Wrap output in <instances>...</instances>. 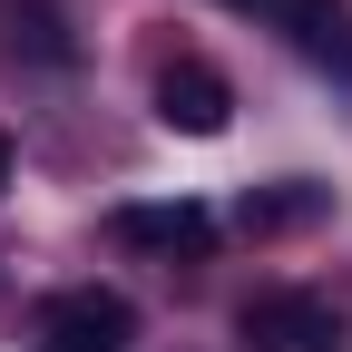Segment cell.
Returning a JSON list of instances; mask_svg holds the SVG:
<instances>
[{
	"label": "cell",
	"mask_w": 352,
	"mask_h": 352,
	"mask_svg": "<svg viewBox=\"0 0 352 352\" xmlns=\"http://www.w3.org/2000/svg\"><path fill=\"white\" fill-rule=\"evenodd\" d=\"M314 215H323V186L284 176V186H254V196L235 206V226H245V235H294V226H314Z\"/></svg>",
	"instance_id": "cell-6"
},
{
	"label": "cell",
	"mask_w": 352,
	"mask_h": 352,
	"mask_svg": "<svg viewBox=\"0 0 352 352\" xmlns=\"http://www.w3.org/2000/svg\"><path fill=\"white\" fill-rule=\"evenodd\" d=\"M235 333H245L254 352H342V314H333L323 294H294V284H274V294H245Z\"/></svg>",
	"instance_id": "cell-2"
},
{
	"label": "cell",
	"mask_w": 352,
	"mask_h": 352,
	"mask_svg": "<svg viewBox=\"0 0 352 352\" xmlns=\"http://www.w3.org/2000/svg\"><path fill=\"white\" fill-rule=\"evenodd\" d=\"M10 166H20V157H10V138H0V196H10Z\"/></svg>",
	"instance_id": "cell-8"
},
{
	"label": "cell",
	"mask_w": 352,
	"mask_h": 352,
	"mask_svg": "<svg viewBox=\"0 0 352 352\" xmlns=\"http://www.w3.org/2000/svg\"><path fill=\"white\" fill-rule=\"evenodd\" d=\"M226 10H264V0H226Z\"/></svg>",
	"instance_id": "cell-9"
},
{
	"label": "cell",
	"mask_w": 352,
	"mask_h": 352,
	"mask_svg": "<svg viewBox=\"0 0 352 352\" xmlns=\"http://www.w3.org/2000/svg\"><path fill=\"white\" fill-rule=\"evenodd\" d=\"M157 118L176 127V138H226L235 127V78L215 59H196V50H176L157 69Z\"/></svg>",
	"instance_id": "cell-3"
},
{
	"label": "cell",
	"mask_w": 352,
	"mask_h": 352,
	"mask_svg": "<svg viewBox=\"0 0 352 352\" xmlns=\"http://www.w3.org/2000/svg\"><path fill=\"white\" fill-rule=\"evenodd\" d=\"M284 30H294L303 59L352 69V0H284Z\"/></svg>",
	"instance_id": "cell-5"
},
{
	"label": "cell",
	"mask_w": 352,
	"mask_h": 352,
	"mask_svg": "<svg viewBox=\"0 0 352 352\" xmlns=\"http://www.w3.org/2000/svg\"><path fill=\"white\" fill-rule=\"evenodd\" d=\"M108 235L138 245V254H166V264H206L215 254V215L206 206H118Z\"/></svg>",
	"instance_id": "cell-4"
},
{
	"label": "cell",
	"mask_w": 352,
	"mask_h": 352,
	"mask_svg": "<svg viewBox=\"0 0 352 352\" xmlns=\"http://www.w3.org/2000/svg\"><path fill=\"white\" fill-rule=\"evenodd\" d=\"M30 342L39 352H127L138 342V314H127V294H108V284H69V294L39 303Z\"/></svg>",
	"instance_id": "cell-1"
},
{
	"label": "cell",
	"mask_w": 352,
	"mask_h": 352,
	"mask_svg": "<svg viewBox=\"0 0 352 352\" xmlns=\"http://www.w3.org/2000/svg\"><path fill=\"white\" fill-rule=\"evenodd\" d=\"M10 50H30V59H50V69H69L78 59V39H69V20H59V0H10Z\"/></svg>",
	"instance_id": "cell-7"
}]
</instances>
